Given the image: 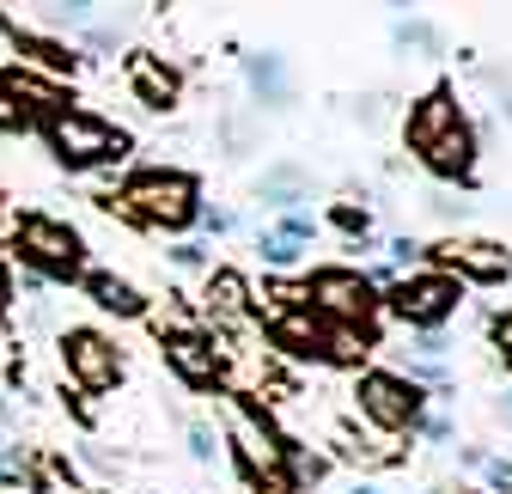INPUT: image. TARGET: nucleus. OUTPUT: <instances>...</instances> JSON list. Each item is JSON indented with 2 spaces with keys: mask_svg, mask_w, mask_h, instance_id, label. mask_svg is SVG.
<instances>
[{
  "mask_svg": "<svg viewBox=\"0 0 512 494\" xmlns=\"http://www.w3.org/2000/svg\"><path fill=\"white\" fill-rule=\"evenodd\" d=\"M403 141L415 147V159H421L439 183H464V177L476 171V129H470V116L458 110V92H452V86H433L427 98L409 104Z\"/></svg>",
  "mask_w": 512,
  "mask_h": 494,
  "instance_id": "1",
  "label": "nucleus"
},
{
  "mask_svg": "<svg viewBox=\"0 0 512 494\" xmlns=\"http://www.w3.org/2000/svg\"><path fill=\"white\" fill-rule=\"evenodd\" d=\"M116 202L135 220H147V226L183 232V226H196V214H202V183L189 177V171H135V177L122 183Z\"/></svg>",
  "mask_w": 512,
  "mask_h": 494,
  "instance_id": "2",
  "label": "nucleus"
},
{
  "mask_svg": "<svg viewBox=\"0 0 512 494\" xmlns=\"http://www.w3.org/2000/svg\"><path fill=\"white\" fill-rule=\"evenodd\" d=\"M43 135H49V153L68 171H92V165H110V159L128 153V135L110 129V122L92 116V110H55V116H43Z\"/></svg>",
  "mask_w": 512,
  "mask_h": 494,
  "instance_id": "3",
  "label": "nucleus"
},
{
  "mask_svg": "<svg viewBox=\"0 0 512 494\" xmlns=\"http://www.w3.org/2000/svg\"><path fill=\"white\" fill-rule=\"evenodd\" d=\"M13 238H19V257H25L37 275H55V281H74V275H86V238H80L68 220L25 214Z\"/></svg>",
  "mask_w": 512,
  "mask_h": 494,
  "instance_id": "4",
  "label": "nucleus"
},
{
  "mask_svg": "<svg viewBox=\"0 0 512 494\" xmlns=\"http://www.w3.org/2000/svg\"><path fill=\"white\" fill-rule=\"evenodd\" d=\"M391 312L409 324V330H439L445 318L464 305V281L458 275H445V269H421V275H403L391 281Z\"/></svg>",
  "mask_w": 512,
  "mask_h": 494,
  "instance_id": "5",
  "label": "nucleus"
},
{
  "mask_svg": "<svg viewBox=\"0 0 512 494\" xmlns=\"http://www.w3.org/2000/svg\"><path fill=\"white\" fill-rule=\"evenodd\" d=\"M305 305L311 312H324V318H336V324H372V312H378V287L360 275V269H317L311 281H305Z\"/></svg>",
  "mask_w": 512,
  "mask_h": 494,
  "instance_id": "6",
  "label": "nucleus"
},
{
  "mask_svg": "<svg viewBox=\"0 0 512 494\" xmlns=\"http://www.w3.org/2000/svg\"><path fill=\"white\" fill-rule=\"evenodd\" d=\"M220 403V415H226V434H232V446H238V458H244V470L250 476H275L281 464H287V446H281V434L256 415L244 397H214Z\"/></svg>",
  "mask_w": 512,
  "mask_h": 494,
  "instance_id": "7",
  "label": "nucleus"
},
{
  "mask_svg": "<svg viewBox=\"0 0 512 494\" xmlns=\"http://www.w3.org/2000/svg\"><path fill=\"white\" fill-rule=\"evenodd\" d=\"M354 397H360V415L378 427V434H403V427L421 421V391L403 373H366Z\"/></svg>",
  "mask_w": 512,
  "mask_h": 494,
  "instance_id": "8",
  "label": "nucleus"
},
{
  "mask_svg": "<svg viewBox=\"0 0 512 494\" xmlns=\"http://www.w3.org/2000/svg\"><path fill=\"white\" fill-rule=\"evenodd\" d=\"M61 366L74 373L80 391H110V385L122 379V354H116V342L98 336V330H68V336H61Z\"/></svg>",
  "mask_w": 512,
  "mask_h": 494,
  "instance_id": "9",
  "label": "nucleus"
},
{
  "mask_svg": "<svg viewBox=\"0 0 512 494\" xmlns=\"http://www.w3.org/2000/svg\"><path fill=\"white\" fill-rule=\"evenodd\" d=\"M427 257H439L445 269H458L470 281H506L512 275V251L494 244V238H439Z\"/></svg>",
  "mask_w": 512,
  "mask_h": 494,
  "instance_id": "10",
  "label": "nucleus"
},
{
  "mask_svg": "<svg viewBox=\"0 0 512 494\" xmlns=\"http://www.w3.org/2000/svg\"><path fill=\"white\" fill-rule=\"evenodd\" d=\"M165 360H171V373L183 379V385H214L220 379V348L202 336V330H171L165 336Z\"/></svg>",
  "mask_w": 512,
  "mask_h": 494,
  "instance_id": "11",
  "label": "nucleus"
},
{
  "mask_svg": "<svg viewBox=\"0 0 512 494\" xmlns=\"http://www.w3.org/2000/svg\"><path fill=\"white\" fill-rule=\"evenodd\" d=\"M244 80H250V92H256V110H287V104H293V68H287L281 49L244 55Z\"/></svg>",
  "mask_w": 512,
  "mask_h": 494,
  "instance_id": "12",
  "label": "nucleus"
},
{
  "mask_svg": "<svg viewBox=\"0 0 512 494\" xmlns=\"http://www.w3.org/2000/svg\"><path fill=\"white\" fill-rule=\"evenodd\" d=\"M128 86H135V98H141L147 110H171V104H177V92H183L177 68H165V61H159V55H147V49L128 55Z\"/></svg>",
  "mask_w": 512,
  "mask_h": 494,
  "instance_id": "13",
  "label": "nucleus"
},
{
  "mask_svg": "<svg viewBox=\"0 0 512 494\" xmlns=\"http://www.w3.org/2000/svg\"><path fill=\"white\" fill-rule=\"evenodd\" d=\"M86 299L98 305V312H116V318H141V312H147V299L135 293V281L104 275V269H92V275H86Z\"/></svg>",
  "mask_w": 512,
  "mask_h": 494,
  "instance_id": "14",
  "label": "nucleus"
},
{
  "mask_svg": "<svg viewBox=\"0 0 512 494\" xmlns=\"http://www.w3.org/2000/svg\"><path fill=\"white\" fill-rule=\"evenodd\" d=\"M0 92H7V98H25L19 110H37V116H55V110H68V98H61L49 80L25 74V68H7V74H0Z\"/></svg>",
  "mask_w": 512,
  "mask_h": 494,
  "instance_id": "15",
  "label": "nucleus"
},
{
  "mask_svg": "<svg viewBox=\"0 0 512 494\" xmlns=\"http://www.w3.org/2000/svg\"><path fill=\"white\" fill-rule=\"evenodd\" d=\"M208 312L226 318V324H244V312H250L244 275H232V269H214V275H208Z\"/></svg>",
  "mask_w": 512,
  "mask_h": 494,
  "instance_id": "16",
  "label": "nucleus"
},
{
  "mask_svg": "<svg viewBox=\"0 0 512 494\" xmlns=\"http://www.w3.org/2000/svg\"><path fill=\"white\" fill-rule=\"evenodd\" d=\"M256 196H263L269 208H293V202L305 196V171H299V165H269L263 183H256Z\"/></svg>",
  "mask_w": 512,
  "mask_h": 494,
  "instance_id": "17",
  "label": "nucleus"
},
{
  "mask_svg": "<svg viewBox=\"0 0 512 494\" xmlns=\"http://www.w3.org/2000/svg\"><path fill=\"white\" fill-rule=\"evenodd\" d=\"M256 257H263L269 269H293V263L305 257V238H287V232L275 226V232H263V238H256Z\"/></svg>",
  "mask_w": 512,
  "mask_h": 494,
  "instance_id": "18",
  "label": "nucleus"
},
{
  "mask_svg": "<svg viewBox=\"0 0 512 494\" xmlns=\"http://www.w3.org/2000/svg\"><path fill=\"white\" fill-rule=\"evenodd\" d=\"M19 37V49L37 61V68H49V74H74V55L61 49V43H49V37H25V31H13Z\"/></svg>",
  "mask_w": 512,
  "mask_h": 494,
  "instance_id": "19",
  "label": "nucleus"
},
{
  "mask_svg": "<svg viewBox=\"0 0 512 494\" xmlns=\"http://www.w3.org/2000/svg\"><path fill=\"white\" fill-rule=\"evenodd\" d=\"M37 7L55 31H86L92 25V0H37Z\"/></svg>",
  "mask_w": 512,
  "mask_h": 494,
  "instance_id": "20",
  "label": "nucleus"
},
{
  "mask_svg": "<svg viewBox=\"0 0 512 494\" xmlns=\"http://www.w3.org/2000/svg\"><path fill=\"white\" fill-rule=\"evenodd\" d=\"M397 49H415V61H421V55L439 49V31L427 19H409V25H397Z\"/></svg>",
  "mask_w": 512,
  "mask_h": 494,
  "instance_id": "21",
  "label": "nucleus"
},
{
  "mask_svg": "<svg viewBox=\"0 0 512 494\" xmlns=\"http://www.w3.org/2000/svg\"><path fill=\"white\" fill-rule=\"evenodd\" d=\"M256 129H263V122H244V116H226V122H220V135H226V153H232V159H244V153L256 147Z\"/></svg>",
  "mask_w": 512,
  "mask_h": 494,
  "instance_id": "22",
  "label": "nucleus"
},
{
  "mask_svg": "<svg viewBox=\"0 0 512 494\" xmlns=\"http://www.w3.org/2000/svg\"><path fill=\"white\" fill-rule=\"evenodd\" d=\"M189 458H196V464H214L220 458V434H214L208 421H189Z\"/></svg>",
  "mask_w": 512,
  "mask_h": 494,
  "instance_id": "23",
  "label": "nucleus"
},
{
  "mask_svg": "<svg viewBox=\"0 0 512 494\" xmlns=\"http://www.w3.org/2000/svg\"><path fill=\"white\" fill-rule=\"evenodd\" d=\"M494 348H500L506 373H512V312H500V318H494Z\"/></svg>",
  "mask_w": 512,
  "mask_h": 494,
  "instance_id": "24",
  "label": "nucleus"
},
{
  "mask_svg": "<svg viewBox=\"0 0 512 494\" xmlns=\"http://www.w3.org/2000/svg\"><path fill=\"white\" fill-rule=\"evenodd\" d=\"M330 220H336L342 232H360V238H366V226H372V220H366V208H348V202H342V208H336Z\"/></svg>",
  "mask_w": 512,
  "mask_h": 494,
  "instance_id": "25",
  "label": "nucleus"
},
{
  "mask_svg": "<svg viewBox=\"0 0 512 494\" xmlns=\"http://www.w3.org/2000/svg\"><path fill=\"white\" fill-rule=\"evenodd\" d=\"M427 208H433L439 220H464V214H470V202H458V196H427Z\"/></svg>",
  "mask_w": 512,
  "mask_h": 494,
  "instance_id": "26",
  "label": "nucleus"
},
{
  "mask_svg": "<svg viewBox=\"0 0 512 494\" xmlns=\"http://www.w3.org/2000/svg\"><path fill=\"white\" fill-rule=\"evenodd\" d=\"M171 263H177V269H202V244H177Z\"/></svg>",
  "mask_w": 512,
  "mask_h": 494,
  "instance_id": "27",
  "label": "nucleus"
},
{
  "mask_svg": "<svg viewBox=\"0 0 512 494\" xmlns=\"http://www.w3.org/2000/svg\"><path fill=\"white\" fill-rule=\"evenodd\" d=\"M13 305V275H7V263H0V312Z\"/></svg>",
  "mask_w": 512,
  "mask_h": 494,
  "instance_id": "28",
  "label": "nucleus"
},
{
  "mask_svg": "<svg viewBox=\"0 0 512 494\" xmlns=\"http://www.w3.org/2000/svg\"><path fill=\"white\" fill-rule=\"evenodd\" d=\"M348 494H384V488H372V482H354V488H348Z\"/></svg>",
  "mask_w": 512,
  "mask_h": 494,
  "instance_id": "29",
  "label": "nucleus"
},
{
  "mask_svg": "<svg viewBox=\"0 0 512 494\" xmlns=\"http://www.w3.org/2000/svg\"><path fill=\"white\" fill-rule=\"evenodd\" d=\"M500 110H506V116H512V98H506V104H500Z\"/></svg>",
  "mask_w": 512,
  "mask_h": 494,
  "instance_id": "30",
  "label": "nucleus"
},
{
  "mask_svg": "<svg viewBox=\"0 0 512 494\" xmlns=\"http://www.w3.org/2000/svg\"><path fill=\"white\" fill-rule=\"evenodd\" d=\"M506 415H512V397H506Z\"/></svg>",
  "mask_w": 512,
  "mask_h": 494,
  "instance_id": "31",
  "label": "nucleus"
},
{
  "mask_svg": "<svg viewBox=\"0 0 512 494\" xmlns=\"http://www.w3.org/2000/svg\"><path fill=\"white\" fill-rule=\"evenodd\" d=\"M458 494H476V488H458Z\"/></svg>",
  "mask_w": 512,
  "mask_h": 494,
  "instance_id": "32",
  "label": "nucleus"
},
{
  "mask_svg": "<svg viewBox=\"0 0 512 494\" xmlns=\"http://www.w3.org/2000/svg\"><path fill=\"white\" fill-rule=\"evenodd\" d=\"M397 7H403V0H397Z\"/></svg>",
  "mask_w": 512,
  "mask_h": 494,
  "instance_id": "33",
  "label": "nucleus"
}]
</instances>
